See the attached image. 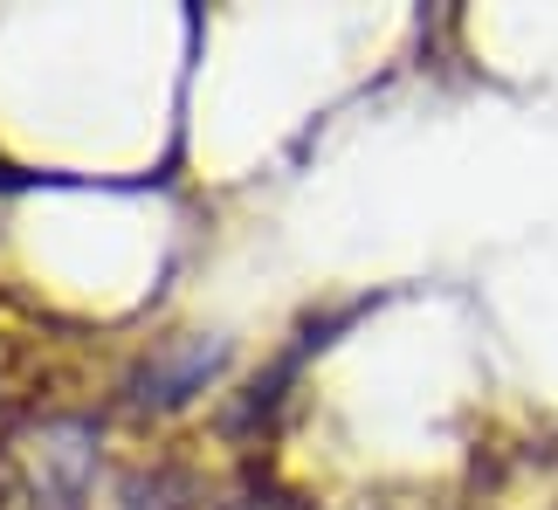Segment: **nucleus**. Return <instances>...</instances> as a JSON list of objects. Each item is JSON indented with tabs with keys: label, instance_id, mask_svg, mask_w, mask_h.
<instances>
[{
	"label": "nucleus",
	"instance_id": "1",
	"mask_svg": "<svg viewBox=\"0 0 558 510\" xmlns=\"http://www.w3.org/2000/svg\"><path fill=\"white\" fill-rule=\"evenodd\" d=\"M214 366H221V345H207V338L166 345L159 359H145V366L132 373V400H138V408H180Z\"/></svg>",
	"mask_w": 558,
	"mask_h": 510
}]
</instances>
